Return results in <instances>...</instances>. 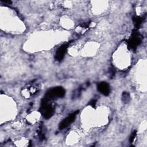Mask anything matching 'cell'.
Here are the masks:
<instances>
[{"label":"cell","mask_w":147,"mask_h":147,"mask_svg":"<svg viewBox=\"0 0 147 147\" xmlns=\"http://www.w3.org/2000/svg\"><path fill=\"white\" fill-rule=\"evenodd\" d=\"M67 48V45H63L57 50L56 53V59L57 60L60 61L63 58V57L66 52Z\"/></svg>","instance_id":"4"},{"label":"cell","mask_w":147,"mask_h":147,"mask_svg":"<svg viewBox=\"0 0 147 147\" xmlns=\"http://www.w3.org/2000/svg\"><path fill=\"white\" fill-rule=\"evenodd\" d=\"M65 95V90L61 87H57L50 89L46 94L45 98L48 100L62 98Z\"/></svg>","instance_id":"1"},{"label":"cell","mask_w":147,"mask_h":147,"mask_svg":"<svg viewBox=\"0 0 147 147\" xmlns=\"http://www.w3.org/2000/svg\"><path fill=\"white\" fill-rule=\"evenodd\" d=\"M136 132H134V133H133V134H132V135H131V138H130V141L131 142H133V140H134V137H135V136H136Z\"/></svg>","instance_id":"5"},{"label":"cell","mask_w":147,"mask_h":147,"mask_svg":"<svg viewBox=\"0 0 147 147\" xmlns=\"http://www.w3.org/2000/svg\"><path fill=\"white\" fill-rule=\"evenodd\" d=\"M79 113V111H76L72 114H71L69 115H68L67 118H65L64 120L61 121V122L60 123L59 128L60 129H63L68 126H69L71 123H72L77 115V114Z\"/></svg>","instance_id":"2"},{"label":"cell","mask_w":147,"mask_h":147,"mask_svg":"<svg viewBox=\"0 0 147 147\" xmlns=\"http://www.w3.org/2000/svg\"><path fill=\"white\" fill-rule=\"evenodd\" d=\"M98 91L104 95H108L110 93V89L109 85L106 82H100L98 84Z\"/></svg>","instance_id":"3"}]
</instances>
